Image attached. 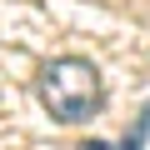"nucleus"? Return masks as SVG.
<instances>
[{
  "label": "nucleus",
  "instance_id": "obj_1",
  "mask_svg": "<svg viewBox=\"0 0 150 150\" xmlns=\"http://www.w3.org/2000/svg\"><path fill=\"white\" fill-rule=\"evenodd\" d=\"M40 105L65 125L90 120L100 110V70L85 55H55L40 70Z\"/></svg>",
  "mask_w": 150,
  "mask_h": 150
}]
</instances>
